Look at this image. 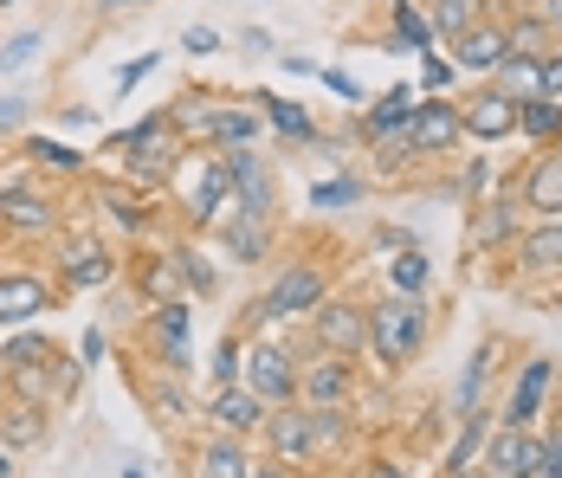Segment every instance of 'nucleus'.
<instances>
[{
	"label": "nucleus",
	"mask_w": 562,
	"mask_h": 478,
	"mask_svg": "<svg viewBox=\"0 0 562 478\" xmlns=\"http://www.w3.org/2000/svg\"><path fill=\"white\" fill-rule=\"evenodd\" d=\"M246 478H284V473H279V466H266V473H246Z\"/></svg>",
	"instance_id": "46"
},
{
	"label": "nucleus",
	"mask_w": 562,
	"mask_h": 478,
	"mask_svg": "<svg viewBox=\"0 0 562 478\" xmlns=\"http://www.w3.org/2000/svg\"><path fill=\"white\" fill-rule=\"evenodd\" d=\"M226 168H233V188H239V201H246V220H259V213L272 207V182H266V162H259L253 149H239V155H233Z\"/></svg>",
	"instance_id": "12"
},
{
	"label": "nucleus",
	"mask_w": 562,
	"mask_h": 478,
	"mask_svg": "<svg viewBox=\"0 0 562 478\" xmlns=\"http://www.w3.org/2000/svg\"><path fill=\"white\" fill-rule=\"evenodd\" d=\"M408 124H414V91H408V84H395V91L375 104V117H362V137H375V142L408 137Z\"/></svg>",
	"instance_id": "11"
},
{
	"label": "nucleus",
	"mask_w": 562,
	"mask_h": 478,
	"mask_svg": "<svg viewBox=\"0 0 562 478\" xmlns=\"http://www.w3.org/2000/svg\"><path fill=\"white\" fill-rule=\"evenodd\" d=\"M355 195H362L355 182H324V188H311V201H317V207H350Z\"/></svg>",
	"instance_id": "33"
},
{
	"label": "nucleus",
	"mask_w": 562,
	"mask_h": 478,
	"mask_svg": "<svg viewBox=\"0 0 562 478\" xmlns=\"http://www.w3.org/2000/svg\"><path fill=\"white\" fill-rule=\"evenodd\" d=\"M33 433H39V413L20 408V413H13V427H7V440H33Z\"/></svg>",
	"instance_id": "39"
},
{
	"label": "nucleus",
	"mask_w": 562,
	"mask_h": 478,
	"mask_svg": "<svg viewBox=\"0 0 562 478\" xmlns=\"http://www.w3.org/2000/svg\"><path fill=\"white\" fill-rule=\"evenodd\" d=\"M466 130V117L453 104H414V124H408V149H453Z\"/></svg>",
	"instance_id": "5"
},
{
	"label": "nucleus",
	"mask_w": 562,
	"mask_h": 478,
	"mask_svg": "<svg viewBox=\"0 0 562 478\" xmlns=\"http://www.w3.org/2000/svg\"><path fill=\"white\" fill-rule=\"evenodd\" d=\"M537 97H562V53H550V59H537Z\"/></svg>",
	"instance_id": "34"
},
{
	"label": "nucleus",
	"mask_w": 562,
	"mask_h": 478,
	"mask_svg": "<svg viewBox=\"0 0 562 478\" xmlns=\"http://www.w3.org/2000/svg\"><path fill=\"white\" fill-rule=\"evenodd\" d=\"M550 266H562V220H543L524 240V272H550Z\"/></svg>",
	"instance_id": "17"
},
{
	"label": "nucleus",
	"mask_w": 562,
	"mask_h": 478,
	"mask_svg": "<svg viewBox=\"0 0 562 478\" xmlns=\"http://www.w3.org/2000/svg\"><path fill=\"white\" fill-rule=\"evenodd\" d=\"M485 440V413H466V427H459V446H453V473H466V459H472V446Z\"/></svg>",
	"instance_id": "30"
},
{
	"label": "nucleus",
	"mask_w": 562,
	"mask_h": 478,
	"mask_svg": "<svg viewBox=\"0 0 562 478\" xmlns=\"http://www.w3.org/2000/svg\"><path fill=\"white\" fill-rule=\"evenodd\" d=\"M266 433H272V446H279L284 466H291V459H304V453L317 446V440H311V420H297V413H279V420H272Z\"/></svg>",
	"instance_id": "18"
},
{
	"label": "nucleus",
	"mask_w": 562,
	"mask_h": 478,
	"mask_svg": "<svg viewBox=\"0 0 562 478\" xmlns=\"http://www.w3.org/2000/svg\"><path fill=\"white\" fill-rule=\"evenodd\" d=\"M155 337H162V349H168L175 362H188V311H182V304H162V311H155Z\"/></svg>",
	"instance_id": "20"
},
{
	"label": "nucleus",
	"mask_w": 562,
	"mask_h": 478,
	"mask_svg": "<svg viewBox=\"0 0 562 478\" xmlns=\"http://www.w3.org/2000/svg\"><path fill=\"white\" fill-rule=\"evenodd\" d=\"M239 375H246V355H239V342H220V349H213V382H220V388H233Z\"/></svg>",
	"instance_id": "29"
},
{
	"label": "nucleus",
	"mask_w": 562,
	"mask_h": 478,
	"mask_svg": "<svg viewBox=\"0 0 562 478\" xmlns=\"http://www.w3.org/2000/svg\"><path fill=\"white\" fill-rule=\"evenodd\" d=\"M304 388H311V401H343L350 395V369L343 362H324V369H311Z\"/></svg>",
	"instance_id": "22"
},
{
	"label": "nucleus",
	"mask_w": 562,
	"mask_h": 478,
	"mask_svg": "<svg viewBox=\"0 0 562 478\" xmlns=\"http://www.w3.org/2000/svg\"><path fill=\"white\" fill-rule=\"evenodd\" d=\"M104 207L124 220V226H149V207L142 201H130V195H117V188H104Z\"/></svg>",
	"instance_id": "31"
},
{
	"label": "nucleus",
	"mask_w": 562,
	"mask_h": 478,
	"mask_svg": "<svg viewBox=\"0 0 562 478\" xmlns=\"http://www.w3.org/2000/svg\"><path fill=\"white\" fill-rule=\"evenodd\" d=\"M175 272H188L195 291H213V266L201 259V253H175Z\"/></svg>",
	"instance_id": "32"
},
{
	"label": "nucleus",
	"mask_w": 562,
	"mask_h": 478,
	"mask_svg": "<svg viewBox=\"0 0 562 478\" xmlns=\"http://www.w3.org/2000/svg\"><path fill=\"white\" fill-rule=\"evenodd\" d=\"M149 71H155V53H149V59H130V66L117 71V91H137V84L149 78Z\"/></svg>",
	"instance_id": "38"
},
{
	"label": "nucleus",
	"mask_w": 562,
	"mask_h": 478,
	"mask_svg": "<svg viewBox=\"0 0 562 478\" xmlns=\"http://www.w3.org/2000/svg\"><path fill=\"white\" fill-rule=\"evenodd\" d=\"M426 337V311L414 298H388L382 311H368V342H375V355L388 362V369H401Z\"/></svg>",
	"instance_id": "1"
},
{
	"label": "nucleus",
	"mask_w": 562,
	"mask_h": 478,
	"mask_svg": "<svg viewBox=\"0 0 562 478\" xmlns=\"http://www.w3.org/2000/svg\"><path fill=\"white\" fill-rule=\"evenodd\" d=\"M317 337H324V349H337V355H355L368 342V317H355L350 304H324L317 311Z\"/></svg>",
	"instance_id": "8"
},
{
	"label": "nucleus",
	"mask_w": 562,
	"mask_h": 478,
	"mask_svg": "<svg viewBox=\"0 0 562 478\" xmlns=\"http://www.w3.org/2000/svg\"><path fill=\"white\" fill-rule=\"evenodd\" d=\"M188 53H213V33H208V26H188Z\"/></svg>",
	"instance_id": "42"
},
{
	"label": "nucleus",
	"mask_w": 562,
	"mask_h": 478,
	"mask_svg": "<svg viewBox=\"0 0 562 478\" xmlns=\"http://www.w3.org/2000/svg\"><path fill=\"white\" fill-rule=\"evenodd\" d=\"M266 408L272 401H291L297 395V375H291V355H284L279 342H253V355H246V375H239Z\"/></svg>",
	"instance_id": "2"
},
{
	"label": "nucleus",
	"mask_w": 562,
	"mask_h": 478,
	"mask_svg": "<svg viewBox=\"0 0 562 478\" xmlns=\"http://www.w3.org/2000/svg\"><path fill=\"white\" fill-rule=\"evenodd\" d=\"M201 473L208 478H246V459H239V446H208V459H201Z\"/></svg>",
	"instance_id": "25"
},
{
	"label": "nucleus",
	"mask_w": 562,
	"mask_h": 478,
	"mask_svg": "<svg viewBox=\"0 0 562 478\" xmlns=\"http://www.w3.org/2000/svg\"><path fill=\"white\" fill-rule=\"evenodd\" d=\"M233 253H239V259H259V253H266V233H259V226H233Z\"/></svg>",
	"instance_id": "35"
},
{
	"label": "nucleus",
	"mask_w": 562,
	"mask_h": 478,
	"mask_svg": "<svg viewBox=\"0 0 562 478\" xmlns=\"http://www.w3.org/2000/svg\"><path fill=\"white\" fill-rule=\"evenodd\" d=\"M0 213H13V226H26V233L52 226V207H46V201H33V195H0Z\"/></svg>",
	"instance_id": "23"
},
{
	"label": "nucleus",
	"mask_w": 562,
	"mask_h": 478,
	"mask_svg": "<svg viewBox=\"0 0 562 478\" xmlns=\"http://www.w3.org/2000/svg\"><path fill=\"white\" fill-rule=\"evenodd\" d=\"M66 272H71V284H104V278H110V253L91 246V240H71L66 246Z\"/></svg>",
	"instance_id": "16"
},
{
	"label": "nucleus",
	"mask_w": 562,
	"mask_h": 478,
	"mask_svg": "<svg viewBox=\"0 0 562 478\" xmlns=\"http://www.w3.org/2000/svg\"><path fill=\"white\" fill-rule=\"evenodd\" d=\"M7 473H13V466H7V453H0V478H7Z\"/></svg>",
	"instance_id": "47"
},
{
	"label": "nucleus",
	"mask_w": 562,
	"mask_h": 478,
	"mask_svg": "<svg viewBox=\"0 0 562 478\" xmlns=\"http://www.w3.org/2000/svg\"><path fill=\"white\" fill-rule=\"evenodd\" d=\"M550 375H557V369H550L543 355H537V362L517 375V388H511V408H504V420H511V427H530V420H537L543 395H550Z\"/></svg>",
	"instance_id": "10"
},
{
	"label": "nucleus",
	"mask_w": 562,
	"mask_h": 478,
	"mask_svg": "<svg viewBox=\"0 0 562 478\" xmlns=\"http://www.w3.org/2000/svg\"><path fill=\"white\" fill-rule=\"evenodd\" d=\"M324 84H330L337 97H362V84H355L350 71H324Z\"/></svg>",
	"instance_id": "41"
},
{
	"label": "nucleus",
	"mask_w": 562,
	"mask_h": 478,
	"mask_svg": "<svg viewBox=\"0 0 562 478\" xmlns=\"http://www.w3.org/2000/svg\"><path fill=\"white\" fill-rule=\"evenodd\" d=\"M226 188H233V168H226V162H201L195 213H201V220H220V213H226Z\"/></svg>",
	"instance_id": "14"
},
{
	"label": "nucleus",
	"mask_w": 562,
	"mask_h": 478,
	"mask_svg": "<svg viewBox=\"0 0 562 478\" xmlns=\"http://www.w3.org/2000/svg\"><path fill=\"white\" fill-rule=\"evenodd\" d=\"M368 478H401V466H375Z\"/></svg>",
	"instance_id": "45"
},
{
	"label": "nucleus",
	"mask_w": 562,
	"mask_h": 478,
	"mask_svg": "<svg viewBox=\"0 0 562 478\" xmlns=\"http://www.w3.org/2000/svg\"><path fill=\"white\" fill-rule=\"evenodd\" d=\"M543 478H562V433H557V446L543 453Z\"/></svg>",
	"instance_id": "43"
},
{
	"label": "nucleus",
	"mask_w": 562,
	"mask_h": 478,
	"mask_svg": "<svg viewBox=\"0 0 562 478\" xmlns=\"http://www.w3.org/2000/svg\"><path fill=\"white\" fill-rule=\"evenodd\" d=\"M33 46H39V33H20V39L0 53V71H20V59H33Z\"/></svg>",
	"instance_id": "36"
},
{
	"label": "nucleus",
	"mask_w": 562,
	"mask_h": 478,
	"mask_svg": "<svg viewBox=\"0 0 562 478\" xmlns=\"http://www.w3.org/2000/svg\"><path fill=\"white\" fill-rule=\"evenodd\" d=\"M259 104H266V110H272V124H279L284 137H311V130H317V124H311V110H304V104H284V97H259Z\"/></svg>",
	"instance_id": "24"
},
{
	"label": "nucleus",
	"mask_w": 562,
	"mask_h": 478,
	"mask_svg": "<svg viewBox=\"0 0 562 478\" xmlns=\"http://www.w3.org/2000/svg\"><path fill=\"white\" fill-rule=\"evenodd\" d=\"M511 124H517V97H504V91H485V97H472V110H466V130H472L479 142L511 137Z\"/></svg>",
	"instance_id": "9"
},
{
	"label": "nucleus",
	"mask_w": 562,
	"mask_h": 478,
	"mask_svg": "<svg viewBox=\"0 0 562 478\" xmlns=\"http://www.w3.org/2000/svg\"><path fill=\"white\" fill-rule=\"evenodd\" d=\"M208 130L220 142H233V149H253V142H259V117H253V110H213Z\"/></svg>",
	"instance_id": "19"
},
{
	"label": "nucleus",
	"mask_w": 562,
	"mask_h": 478,
	"mask_svg": "<svg viewBox=\"0 0 562 478\" xmlns=\"http://www.w3.org/2000/svg\"><path fill=\"white\" fill-rule=\"evenodd\" d=\"M39 311H46V278H33V272L0 278V324H26Z\"/></svg>",
	"instance_id": "7"
},
{
	"label": "nucleus",
	"mask_w": 562,
	"mask_h": 478,
	"mask_svg": "<svg viewBox=\"0 0 562 478\" xmlns=\"http://www.w3.org/2000/svg\"><path fill=\"white\" fill-rule=\"evenodd\" d=\"M388 278H395V291H401V298H414V291L426 284V259H421V253H401Z\"/></svg>",
	"instance_id": "27"
},
{
	"label": "nucleus",
	"mask_w": 562,
	"mask_h": 478,
	"mask_svg": "<svg viewBox=\"0 0 562 478\" xmlns=\"http://www.w3.org/2000/svg\"><path fill=\"white\" fill-rule=\"evenodd\" d=\"M433 26H440V33H453V39H459V33H466V26H472V0H433Z\"/></svg>",
	"instance_id": "26"
},
{
	"label": "nucleus",
	"mask_w": 562,
	"mask_h": 478,
	"mask_svg": "<svg viewBox=\"0 0 562 478\" xmlns=\"http://www.w3.org/2000/svg\"><path fill=\"white\" fill-rule=\"evenodd\" d=\"M543 20H550V26L562 33V0H543Z\"/></svg>",
	"instance_id": "44"
},
{
	"label": "nucleus",
	"mask_w": 562,
	"mask_h": 478,
	"mask_svg": "<svg viewBox=\"0 0 562 478\" xmlns=\"http://www.w3.org/2000/svg\"><path fill=\"white\" fill-rule=\"evenodd\" d=\"M517 124H524L530 137H557L562 130V104L557 97H524V104H517Z\"/></svg>",
	"instance_id": "21"
},
{
	"label": "nucleus",
	"mask_w": 562,
	"mask_h": 478,
	"mask_svg": "<svg viewBox=\"0 0 562 478\" xmlns=\"http://www.w3.org/2000/svg\"><path fill=\"white\" fill-rule=\"evenodd\" d=\"M504 53H511V39L492 33V26H466L453 39V66L459 71H492V66H504Z\"/></svg>",
	"instance_id": "6"
},
{
	"label": "nucleus",
	"mask_w": 562,
	"mask_h": 478,
	"mask_svg": "<svg viewBox=\"0 0 562 478\" xmlns=\"http://www.w3.org/2000/svg\"><path fill=\"white\" fill-rule=\"evenodd\" d=\"M395 26H401V39H408V46H426V39H433V20H426L421 7H408V0L395 7Z\"/></svg>",
	"instance_id": "28"
},
{
	"label": "nucleus",
	"mask_w": 562,
	"mask_h": 478,
	"mask_svg": "<svg viewBox=\"0 0 562 478\" xmlns=\"http://www.w3.org/2000/svg\"><path fill=\"white\" fill-rule=\"evenodd\" d=\"M317 304H324V272L291 266V272H279L272 298H266L259 311H266V317H304V311H317Z\"/></svg>",
	"instance_id": "3"
},
{
	"label": "nucleus",
	"mask_w": 562,
	"mask_h": 478,
	"mask_svg": "<svg viewBox=\"0 0 562 478\" xmlns=\"http://www.w3.org/2000/svg\"><path fill=\"white\" fill-rule=\"evenodd\" d=\"M524 195H530V207H537V213H562V155H543V162L530 168Z\"/></svg>",
	"instance_id": "15"
},
{
	"label": "nucleus",
	"mask_w": 562,
	"mask_h": 478,
	"mask_svg": "<svg viewBox=\"0 0 562 478\" xmlns=\"http://www.w3.org/2000/svg\"><path fill=\"white\" fill-rule=\"evenodd\" d=\"M213 420H220V427H233V433L266 427V401H259L253 388H220V395H213Z\"/></svg>",
	"instance_id": "13"
},
{
	"label": "nucleus",
	"mask_w": 562,
	"mask_h": 478,
	"mask_svg": "<svg viewBox=\"0 0 562 478\" xmlns=\"http://www.w3.org/2000/svg\"><path fill=\"white\" fill-rule=\"evenodd\" d=\"M104 7H124V0H104Z\"/></svg>",
	"instance_id": "48"
},
{
	"label": "nucleus",
	"mask_w": 562,
	"mask_h": 478,
	"mask_svg": "<svg viewBox=\"0 0 562 478\" xmlns=\"http://www.w3.org/2000/svg\"><path fill=\"white\" fill-rule=\"evenodd\" d=\"M492 478H543V446L524 427H504L492 440Z\"/></svg>",
	"instance_id": "4"
},
{
	"label": "nucleus",
	"mask_w": 562,
	"mask_h": 478,
	"mask_svg": "<svg viewBox=\"0 0 562 478\" xmlns=\"http://www.w3.org/2000/svg\"><path fill=\"white\" fill-rule=\"evenodd\" d=\"M33 155H39V162H52V168H78V155H71L66 142H46V137H39V142H33Z\"/></svg>",
	"instance_id": "37"
},
{
	"label": "nucleus",
	"mask_w": 562,
	"mask_h": 478,
	"mask_svg": "<svg viewBox=\"0 0 562 478\" xmlns=\"http://www.w3.org/2000/svg\"><path fill=\"white\" fill-rule=\"evenodd\" d=\"M426 91H446V84H453V66H446V59H426Z\"/></svg>",
	"instance_id": "40"
}]
</instances>
